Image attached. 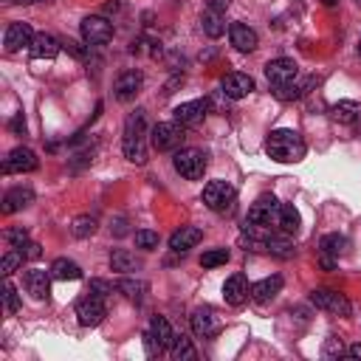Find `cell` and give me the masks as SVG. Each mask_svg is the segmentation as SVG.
<instances>
[{
  "label": "cell",
  "instance_id": "ac0fdd59",
  "mask_svg": "<svg viewBox=\"0 0 361 361\" xmlns=\"http://www.w3.org/2000/svg\"><path fill=\"white\" fill-rule=\"evenodd\" d=\"M251 288H249V282H246V277L243 274H232L226 282H223V299L229 302V305H235V308H240L251 294H249Z\"/></svg>",
  "mask_w": 361,
  "mask_h": 361
},
{
  "label": "cell",
  "instance_id": "7c38bea8",
  "mask_svg": "<svg viewBox=\"0 0 361 361\" xmlns=\"http://www.w3.org/2000/svg\"><path fill=\"white\" fill-rule=\"evenodd\" d=\"M265 79H268L274 88H280V85H288V82L299 79V65H296L294 60H288V57L271 60V63L265 65Z\"/></svg>",
  "mask_w": 361,
  "mask_h": 361
},
{
  "label": "cell",
  "instance_id": "f35d334b",
  "mask_svg": "<svg viewBox=\"0 0 361 361\" xmlns=\"http://www.w3.org/2000/svg\"><path fill=\"white\" fill-rule=\"evenodd\" d=\"M4 305H6V313H18V308H20V296L12 282L4 285Z\"/></svg>",
  "mask_w": 361,
  "mask_h": 361
},
{
  "label": "cell",
  "instance_id": "3957f363",
  "mask_svg": "<svg viewBox=\"0 0 361 361\" xmlns=\"http://www.w3.org/2000/svg\"><path fill=\"white\" fill-rule=\"evenodd\" d=\"M206 152L204 150H198V147H184V150H178L175 152V158H172V166H175V172L180 175V178H187V180H198V178H204V172H206Z\"/></svg>",
  "mask_w": 361,
  "mask_h": 361
},
{
  "label": "cell",
  "instance_id": "60d3db41",
  "mask_svg": "<svg viewBox=\"0 0 361 361\" xmlns=\"http://www.w3.org/2000/svg\"><path fill=\"white\" fill-rule=\"evenodd\" d=\"M347 350H344V344H341V339H336V336H330L327 341H324V355L327 358H341Z\"/></svg>",
  "mask_w": 361,
  "mask_h": 361
},
{
  "label": "cell",
  "instance_id": "30bf717a",
  "mask_svg": "<svg viewBox=\"0 0 361 361\" xmlns=\"http://www.w3.org/2000/svg\"><path fill=\"white\" fill-rule=\"evenodd\" d=\"M280 201L274 198V195H260L254 204H251V209H249V223H260V226H271V223H277V215H280Z\"/></svg>",
  "mask_w": 361,
  "mask_h": 361
},
{
  "label": "cell",
  "instance_id": "44dd1931",
  "mask_svg": "<svg viewBox=\"0 0 361 361\" xmlns=\"http://www.w3.org/2000/svg\"><path fill=\"white\" fill-rule=\"evenodd\" d=\"M23 282H26V291L34 299H48V294H51V271H37V268L26 271Z\"/></svg>",
  "mask_w": 361,
  "mask_h": 361
},
{
  "label": "cell",
  "instance_id": "4316f807",
  "mask_svg": "<svg viewBox=\"0 0 361 361\" xmlns=\"http://www.w3.org/2000/svg\"><path fill=\"white\" fill-rule=\"evenodd\" d=\"M150 336L158 341L161 350L172 347V339H175V333H172V327H169V322H166L164 316H152V322H150Z\"/></svg>",
  "mask_w": 361,
  "mask_h": 361
},
{
  "label": "cell",
  "instance_id": "d6986e66",
  "mask_svg": "<svg viewBox=\"0 0 361 361\" xmlns=\"http://www.w3.org/2000/svg\"><path fill=\"white\" fill-rule=\"evenodd\" d=\"M201 240H204V232H201L198 226H180V229L169 237V249L178 251V254H184V251H190L192 246H198Z\"/></svg>",
  "mask_w": 361,
  "mask_h": 361
},
{
  "label": "cell",
  "instance_id": "681fc988",
  "mask_svg": "<svg viewBox=\"0 0 361 361\" xmlns=\"http://www.w3.org/2000/svg\"><path fill=\"white\" fill-rule=\"evenodd\" d=\"M15 4H23V6H32V4H37V0H15Z\"/></svg>",
  "mask_w": 361,
  "mask_h": 361
},
{
  "label": "cell",
  "instance_id": "e0dca14e",
  "mask_svg": "<svg viewBox=\"0 0 361 361\" xmlns=\"http://www.w3.org/2000/svg\"><path fill=\"white\" fill-rule=\"evenodd\" d=\"M229 37H232V46L240 51V54H251L254 48H257V32L251 29V26H246V23H232L229 26Z\"/></svg>",
  "mask_w": 361,
  "mask_h": 361
},
{
  "label": "cell",
  "instance_id": "9a60e30c",
  "mask_svg": "<svg viewBox=\"0 0 361 361\" xmlns=\"http://www.w3.org/2000/svg\"><path fill=\"white\" fill-rule=\"evenodd\" d=\"M221 88H223L221 93H223L226 99H243V96H249V93L254 91V79H251L249 74L232 71V74H226V77H223Z\"/></svg>",
  "mask_w": 361,
  "mask_h": 361
},
{
  "label": "cell",
  "instance_id": "4dcf8cb0",
  "mask_svg": "<svg viewBox=\"0 0 361 361\" xmlns=\"http://www.w3.org/2000/svg\"><path fill=\"white\" fill-rule=\"evenodd\" d=\"M319 249H322V254L339 260V257L347 251V237H341V235H324L322 243H319Z\"/></svg>",
  "mask_w": 361,
  "mask_h": 361
},
{
  "label": "cell",
  "instance_id": "d590c367",
  "mask_svg": "<svg viewBox=\"0 0 361 361\" xmlns=\"http://www.w3.org/2000/svg\"><path fill=\"white\" fill-rule=\"evenodd\" d=\"M23 260H26V257H23V251H20V249L6 251V254H4V260H0V271H4V277H12V274L23 265Z\"/></svg>",
  "mask_w": 361,
  "mask_h": 361
},
{
  "label": "cell",
  "instance_id": "ee69618b",
  "mask_svg": "<svg viewBox=\"0 0 361 361\" xmlns=\"http://www.w3.org/2000/svg\"><path fill=\"white\" fill-rule=\"evenodd\" d=\"M229 4H232V0H206V6H209V9H215V12H226V9H229Z\"/></svg>",
  "mask_w": 361,
  "mask_h": 361
},
{
  "label": "cell",
  "instance_id": "1f68e13d",
  "mask_svg": "<svg viewBox=\"0 0 361 361\" xmlns=\"http://www.w3.org/2000/svg\"><path fill=\"white\" fill-rule=\"evenodd\" d=\"M313 85V79H305V82H299V79H294V82H288V85H280L277 88V96L280 99H299V96H305L308 93V88Z\"/></svg>",
  "mask_w": 361,
  "mask_h": 361
},
{
  "label": "cell",
  "instance_id": "7a4b0ae2",
  "mask_svg": "<svg viewBox=\"0 0 361 361\" xmlns=\"http://www.w3.org/2000/svg\"><path fill=\"white\" fill-rule=\"evenodd\" d=\"M265 152L280 164H296V161L305 158L308 147H305V138L296 130H274L265 138Z\"/></svg>",
  "mask_w": 361,
  "mask_h": 361
},
{
  "label": "cell",
  "instance_id": "7bdbcfd3",
  "mask_svg": "<svg viewBox=\"0 0 361 361\" xmlns=\"http://www.w3.org/2000/svg\"><path fill=\"white\" fill-rule=\"evenodd\" d=\"M20 251H23V257H26V260H37V257L43 254V251H40V246H37V243H32V240H29Z\"/></svg>",
  "mask_w": 361,
  "mask_h": 361
},
{
  "label": "cell",
  "instance_id": "d4e9b609",
  "mask_svg": "<svg viewBox=\"0 0 361 361\" xmlns=\"http://www.w3.org/2000/svg\"><path fill=\"white\" fill-rule=\"evenodd\" d=\"M110 268L119 271V274H133V271L141 268V260H138L136 254L124 251V249H116V251L110 254Z\"/></svg>",
  "mask_w": 361,
  "mask_h": 361
},
{
  "label": "cell",
  "instance_id": "83f0119b",
  "mask_svg": "<svg viewBox=\"0 0 361 361\" xmlns=\"http://www.w3.org/2000/svg\"><path fill=\"white\" fill-rule=\"evenodd\" d=\"M274 226H277L282 235H296V229H299V212H296L291 204H282Z\"/></svg>",
  "mask_w": 361,
  "mask_h": 361
},
{
  "label": "cell",
  "instance_id": "2e32d148",
  "mask_svg": "<svg viewBox=\"0 0 361 361\" xmlns=\"http://www.w3.org/2000/svg\"><path fill=\"white\" fill-rule=\"evenodd\" d=\"M37 34L32 32V26L29 23H12L9 29H6V37H4V46H6V51L9 54H15V51H20L23 46H32V40H34Z\"/></svg>",
  "mask_w": 361,
  "mask_h": 361
},
{
  "label": "cell",
  "instance_id": "6da1fadb",
  "mask_svg": "<svg viewBox=\"0 0 361 361\" xmlns=\"http://www.w3.org/2000/svg\"><path fill=\"white\" fill-rule=\"evenodd\" d=\"M124 158L133 164H147V113L136 110L124 122V138H122Z\"/></svg>",
  "mask_w": 361,
  "mask_h": 361
},
{
  "label": "cell",
  "instance_id": "52a82bcc",
  "mask_svg": "<svg viewBox=\"0 0 361 361\" xmlns=\"http://www.w3.org/2000/svg\"><path fill=\"white\" fill-rule=\"evenodd\" d=\"M107 316V308H105V296H96L88 291V296H82L77 302V319L82 327H96L102 319Z\"/></svg>",
  "mask_w": 361,
  "mask_h": 361
},
{
  "label": "cell",
  "instance_id": "8d00e7d4",
  "mask_svg": "<svg viewBox=\"0 0 361 361\" xmlns=\"http://www.w3.org/2000/svg\"><path fill=\"white\" fill-rule=\"evenodd\" d=\"M226 263H229V249H212L201 257L204 268H218V265H226Z\"/></svg>",
  "mask_w": 361,
  "mask_h": 361
},
{
  "label": "cell",
  "instance_id": "9c48e42d",
  "mask_svg": "<svg viewBox=\"0 0 361 361\" xmlns=\"http://www.w3.org/2000/svg\"><path fill=\"white\" fill-rule=\"evenodd\" d=\"M141 88H144V74L141 71H136V68L133 71H122L116 77V82H113V96L119 102H133Z\"/></svg>",
  "mask_w": 361,
  "mask_h": 361
},
{
  "label": "cell",
  "instance_id": "ab89813d",
  "mask_svg": "<svg viewBox=\"0 0 361 361\" xmlns=\"http://www.w3.org/2000/svg\"><path fill=\"white\" fill-rule=\"evenodd\" d=\"M6 240L12 243V249H23V246L29 243V232L20 229V226H18V229H9V232H6Z\"/></svg>",
  "mask_w": 361,
  "mask_h": 361
},
{
  "label": "cell",
  "instance_id": "8fae6325",
  "mask_svg": "<svg viewBox=\"0 0 361 361\" xmlns=\"http://www.w3.org/2000/svg\"><path fill=\"white\" fill-rule=\"evenodd\" d=\"M206 113H209V102H206V99L184 102V105H178V107L172 110V116H175V122H178L180 127H198V124L206 119Z\"/></svg>",
  "mask_w": 361,
  "mask_h": 361
},
{
  "label": "cell",
  "instance_id": "4fadbf2b",
  "mask_svg": "<svg viewBox=\"0 0 361 361\" xmlns=\"http://www.w3.org/2000/svg\"><path fill=\"white\" fill-rule=\"evenodd\" d=\"M37 166H40V158H37V152L29 150V147H15V150L6 155V161H4V172H6V175H15V172H34Z\"/></svg>",
  "mask_w": 361,
  "mask_h": 361
},
{
  "label": "cell",
  "instance_id": "ba28073f",
  "mask_svg": "<svg viewBox=\"0 0 361 361\" xmlns=\"http://www.w3.org/2000/svg\"><path fill=\"white\" fill-rule=\"evenodd\" d=\"M79 32L88 46H105L113 40V23L107 18H85Z\"/></svg>",
  "mask_w": 361,
  "mask_h": 361
},
{
  "label": "cell",
  "instance_id": "836d02e7",
  "mask_svg": "<svg viewBox=\"0 0 361 361\" xmlns=\"http://www.w3.org/2000/svg\"><path fill=\"white\" fill-rule=\"evenodd\" d=\"M96 232V218L93 215H79V218H74V223H71V235L74 237H91Z\"/></svg>",
  "mask_w": 361,
  "mask_h": 361
},
{
  "label": "cell",
  "instance_id": "f546056e",
  "mask_svg": "<svg viewBox=\"0 0 361 361\" xmlns=\"http://www.w3.org/2000/svg\"><path fill=\"white\" fill-rule=\"evenodd\" d=\"M169 353H172V358H178V361H195V358H198V353H195V347H192V339L184 336V333L172 339Z\"/></svg>",
  "mask_w": 361,
  "mask_h": 361
},
{
  "label": "cell",
  "instance_id": "f6af8a7d",
  "mask_svg": "<svg viewBox=\"0 0 361 361\" xmlns=\"http://www.w3.org/2000/svg\"><path fill=\"white\" fill-rule=\"evenodd\" d=\"M65 48H68L74 57H79V60L85 57V48H79V43H71V40H68V43H65Z\"/></svg>",
  "mask_w": 361,
  "mask_h": 361
},
{
  "label": "cell",
  "instance_id": "f907efd6",
  "mask_svg": "<svg viewBox=\"0 0 361 361\" xmlns=\"http://www.w3.org/2000/svg\"><path fill=\"white\" fill-rule=\"evenodd\" d=\"M339 4V0H324V6H336Z\"/></svg>",
  "mask_w": 361,
  "mask_h": 361
},
{
  "label": "cell",
  "instance_id": "74e56055",
  "mask_svg": "<svg viewBox=\"0 0 361 361\" xmlns=\"http://www.w3.org/2000/svg\"><path fill=\"white\" fill-rule=\"evenodd\" d=\"M136 246L144 249V251H152L158 246V232H150V229H138L136 232Z\"/></svg>",
  "mask_w": 361,
  "mask_h": 361
},
{
  "label": "cell",
  "instance_id": "484cf974",
  "mask_svg": "<svg viewBox=\"0 0 361 361\" xmlns=\"http://www.w3.org/2000/svg\"><path fill=\"white\" fill-rule=\"evenodd\" d=\"M330 116L339 124H355L361 119V105L358 102H339V105L330 107Z\"/></svg>",
  "mask_w": 361,
  "mask_h": 361
},
{
  "label": "cell",
  "instance_id": "816d5d0a",
  "mask_svg": "<svg viewBox=\"0 0 361 361\" xmlns=\"http://www.w3.org/2000/svg\"><path fill=\"white\" fill-rule=\"evenodd\" d=\"M358 57H361V40H358Z\"/></svg>",
  "mask_w": 361,
  "mask_h": 361
},
{
  "label": "cell",
  "instance_id": "b9f144b4",
  "mask_svg": "<svg viewBox=\"0 0 361 361\" xmlns=\"http://www.w3.org/2000/svg\"><path fill=\"white\" fill-rule=\"evenodd\" d=\"M91 294H96V296H107V294H113V285H110V282H105V280H91Z\"/></svg>",
  "mask_w": 361,
  "mask_h": 361
},
{
  "label": "cell",
  "instance_id": "cb8c5ba5",
  "mask_svg": "<svg viewBox=\"0 0 361 361\" xmlns=\"http://www.w3.org/2000/svg\"><path fill=\"white\" fill-rule=\"evenodd\" d=\"M201 26H204V34H206V37L218 40V37H223V32H226V18H223V12L206 9V12L201 15Z\"/></svg>",
  "mask_w": 361,
  "mask_h": 361
},
{
  "label": "cell",
  "instance_id": "bcb514c9",
  "mask_svg": "<svg viewBox=\"0 0 361 361\" xmlns=\"http://www.w3.org/2000/svg\"><path fill=\"white\" fill-rule=\"evenodd\" d=\"M124 226H127V221H124V218H119V221H116V229H113V226H110V229L116 232V237H122V235H127V229H124Z\"/></svg>",
  "mask_w": 361,
  "mask_h": 361
},
{
  "label": "cell",
  "instance_id": "7dc6e473",
  "mask_svg": "<svg viewBox=\"0 0 361 361\" xmlns=\"http://www.w3.org/2000/svg\"><path fill=\"white\" fill-rule=\"evenodd\" d=\"M12 130H23V133H26V122H23V116H18V119L12 122Z\"/></svg>",
  "mask_w": 361,
  "mask_h": 361
},
{
  "label": "cell",
  "instance_id": "c3c4849f",
  "mask_svg": "<svg viewBox=\"0 0 361 361\" xmlns=\"http://www.w3.org/2000/svg\"><path fill=\"white\" fill-rule=\"evenodd\" d=\"M347 355H353V358H361V344H353V347L347 350Z\"/></svg>",
  "mask_w": 361,
  "mask_h": 361
},
{
  "label": "cell",
  "instance_id": "8992f818",
  "mask_svg": "<svg viewBox=\"0 0 361 361\" xmlns=\"http://www.w3.org/2000/svg\"><path fill=\"white\" fill-rule=\"evenodd\" d=\"M310 302H313L319 310H327V313H333V316H350V313H353L350 299H347L344 294H339V291H330V288H316V291L310 294Z\"/></svg>",
  "mask_w": 361,
  "mask_h": 361
},
{
  "label": "cell",
  "instance_id": "e575fe53",
  "mask_svg": "<svg viewBox=\"0 0 361 361\" xmlns=\"http://www.w3.org/2000/svg\"><path fill=\"white\" fill-rule=\"evenodd\" d=\"M116 288H119L127 299L141 302V299H144V291H147V282H141V280H122V282H116Z\"/></svg>",
  "mask_w": 361,
  "mask_h": 361
},
{
  "label": "cell",
  "instance_id": "277c9868",
  "mask_svg": "<svg viewBox=\"0 0 361 361\" xmlns=\"http://www.w3.org/2000/svg\"><path fill=\"white\" fill-rule=\"evenodd\" d=\"M204 204L223 215V212H232L235 206V187L229 184V180H209V184L204 187Z\"/></svg>",
  "mask_w": 361,
  "mask_h": 361
},
{
  "label": "cell",
  "instance_id": "5b68a950",
  "mask_svg": "<svg viewBox=\"0 0 361 361\" xmlns=\"http://www.w3.org/2000/svg\"><path fill=\"white\" fill-rule=\"evenodd\" d=\"M150 141L158 152H169V150H178L180 141H184V127L178 122H158L152 130H150Z\"/></svg>",
  "mask_w": 361,
  "mask_h": 361
},
{
  "label": "cell",
  "instance_id": "5bb4252c",
  "mask_svg": "<svg viewBox=\"0 0 361 361\" xmlns=\"http://www.w3.org/2000/svg\"><path fill=\"white\" fill-rule=\"evenodd\" d=\"M190 322H192V333L201 336V339H215V336L223 330V322L215 316L212 308H198V310L190 316Z\"/></svg>",
  "mask_w": 361,
  "mask_h": 361
},
{
  "label": "cell",
  "instance_id": "ffe728a7",
  "mask_svg": "<svg viewBox=\"0 0 361 361\" xmlns=\"http://www.w3.org/2000/svg\"><path fill=\"white\" fill-rule=\"evenodd\" d=\"M34 204V192L29 190V187H15V190H9L6 195H4V215H15V212H20V209H26V206H32Z\"/></svg>",
  "mask_w": 361,
  "mask_h": 361
},
{
  "label": "cell",
  "instance_id": "f1b7e54d",
  "mask_svg": "<svg viewBox=\"0 0 361 361\" xmlns=\"http://www.w3.org/2000/svg\"><path fill=\"white\" fill-rule=\"evenodd\" d=\"M51 277H54V280H82V268H79L74 260L60 257V260L51 263Z\"/></svg>",
  "mask_w": 361,
  "mask_h": 361
},
{
  "label": "cell",
  "instance_id": "603a6c76",
  "mask_svg": "<svg viewBox=\"0 0 361 361\" xmlns=\"http://www.w3.org/2000/svg\"><path fill=\"white\" fill-rule=\"evenodd\" d=\"M280 291H282V277H280V274H274V277H265V280L254 282L249 294H251V299H254V302L265 305V302H271Z\"/></svg>",
  "mask_w": 361,
  "mask_h": 361
},
{
  "label": "cell",
  "instance_id": "7402d4cb",
  "mask_svg": "<svg viewBox=\"0 0 361 361\" xmlns=\"http://www.w3.org/2000/svg\"><path fill=\"white\" fill-rule=\"evenodd\" d=\"M29 51H32L34 60H54V57L63 51V43H60L57 37H51V34H37V37L32 40Z\"/></svg>",
  "mask_w": 361,
  "mask_h": 361
},
{
  "label": "cell",
  "instance_id": "d6a6232c",
  "mask_svg": "<svg viewBox=\"0 0 361 361\" xmlns=\"http://www.w3.org/2000/svg\"><path fill=\"white\" fill-rule=\"evenodd\" d=\"M268 251H271L274 257L288 260V257H294L296 249H294V243L288 240V235H282V237H280V235H271V237H268Z\"/></svg>",
  "mask_w": 361,
  "mask_h": 361
}]
</instances>
